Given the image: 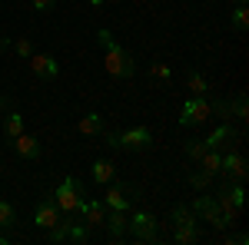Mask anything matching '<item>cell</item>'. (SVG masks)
I'll list each match as a JSON object with an SVG mask.
<instances>
[{
  "label": "cell",
  "instance_id": "cell-2",
  "mask_svg": "<svg viewBox=\"0 0 249 245\" xmlns=\"http://www.w3.org/2000/svg\"><path fill=\"white\" fill-rule=\"evenodd\" d=\"M170 226H173V242L176 245L203 242V222L196 219V212L190 206H173L170 209Z\"/></svg>",
  "mask_w": 249,
  "mask_h": 245
},
{
  "label": "cell",
  "instance_id": "cell-25",
  "mask_svg": "<svg viewBox=\"0 0 249 245\" xmlns=\"http://www.w3.org/2000/svg\"><path fill=\"white\" fill-rule=\"evenodd\" d=\"M203 152H206V143H203V139H190V143H186V156H190V159L199 163V156H203Z\"/></svg>",
  "mask_w": 249,
  "mask_h": 245
},
{
  "label": "cell",
  "instance_id": "cell-33",
  "mask_svg": "<svg viewBox=\"0 0 249 245\" xmlns=\"http://www.w3.org/2000/svg\"><path fill=\"white\" fill-rule=\"evenodd\" d=\"M0 123H3V116H0Z\"/></svg>",
  "mask_w": 249,
  "mask_h": 245
},
{
  "label": "cell",
  "instance_id": "cell-29",
  "mask_svg": "<svg viewBox=\"0 0 249 245\" xmlns=\"http://www.w3.org/2000/svg\"><path fill=\"white\" fill-rule=\"evenodd\" d=\"M226 245H249V235L239 232V235H226Z\"/></svg>",
  "mask_w": 249,
  "mask_h": 245
},
{
  "label": "cell",
  "instance_id": "cell-4",
  "mask_svg": "<svg viewBox=\"0 0 249 245\" xmlns=\"http://www.w3.org/2000/svg\"><path fill=\"white\" fill-rule=\"evenodd\" d=\"M83 199H87V189H83V182L77 176H67L57 186V192H53V202H57V209L63 215H77V206Z\"/></svg>",
  "mask_w": 249,
  "mask_h": 245
},
{
  "label": "cell",
  "instance_id": "cell-32",
  "mask_svg": "<svg viewBox=\"0 0 249 245\" xmlns=\"http://www.w3.org/2000/svg\"><path fill=\"white\" fill-rule=\"evenodd\" d=\"M230 3H246V0H230Z\"/></svg>",
  "mask_w": 249,
  "mask_h": 245
},
{
  "label": "cell",
  "instance_id": "cell-26",
  "mask_svg": "<svg viewBox=\"0 0 249 245\" xmlns=\"http://www.w3.org/2000/svg\"><path fill=\"white\" fill-rule=\"evenodd\" d=\"M14 50H17V57H23V60H30V57H34V43H30L27 37H20L17 43H14Z\"/></svg>",
  "mask_w": 249,
  "mask_h": 245
},
{
  "label": "cell",
  "instance_id": "cell-20",
  "mask_svg": "<svg viewBox=\"0 0 249 245\" xmlns=\"http://www.w3.org/2000/svg\"><path fill=\"white\" fill-rule=\"evenodd\" d=\"M230 116H232V119H239V123H246V119H249V99H246V93H236V96H232Z\"/></svg>",
  "mask_w": 249,
  "mask_h": 245
},
{
  "label": "cell",
  "instance_id": "cell-31",
  "mask_svg": "<svg viewBox=\"0 0 249 245\" xmlns=\"http://www.w3.org/2000/svg\"><path fill=\"white\" fill-rule=\"evenodd\" d=\"M10 242V235H3V232H0V245H7Z\"/></svg>",
  "mask_w": 249,
  "mask_h": 245
},
{
  "label": "cell",
  "instance_id": "cell-17",
  "mask_svg": "<svg viewBox=\"0 0 249 245\" xmlns=\"http://www.w3.org/2000/svg\"><path fill=\"white\" fill-rule=\"evenodd\" d=\"M77 130H80V136H100L107 126H103V116H100V113H87L77 123Z\"/></svg>",
  "mask_w": 249,
  "mask_h": 245
},
{
  "label": "cell",
  "instance_id": "cell-19",
  "mask_svg": "<svg viewBox=\"0 0 249 245\" xmlns=\"http://www.w3.org/2000/svg\"><path fill=\"white\" fill-rule=\"evenodd\" d=\"M3 136L7 139H14V136H20L23 132V116H20V110H7V116H3Z\"/></svg>",
  "mask_w": 249,
  "mask_h": 245
},
{
  "label": "cell",
  "instance_id": "cell-16",
  "mask_svg": "<svg viewBox=\"0 0 249 245\" xmlns=\"http://www.w3.org/2000/svg\"><path fill=\"white\" fill-rule=\"evenodd\" d=\"M90 176H93L96 182L107 186V182H113V179H116V166L110 163V159H96L93 166H90Z\"/></svg>",
  "mask_w": 249,
  "mask_h": 245
},
{
  "label": "cell",
  "instance_id": "cell-14",
  "mask_svg": "<svg viewBox=\"0 0 249 245\" xmlns=\"http://www.w3.org/2000/svg\"><path fill=\"white\" fill-rule=\"evenodd\" d=\"M10 146H14V152H17L20 159H40V143L37 136H30V132H20V136H14L10 139Z\"/></svg>",
  "mask_w": 249,
  "mask_h": 245
},
{
  "label": "cell",
  "instance_id": "cell-3",
  "mask_svg": "<svg viewBox=\"0 0 249 245\" xmlns=\"http://www.w3.org/2000/svg\"><path fill=\"white\" fill-rule=\"evenodd\" d=\"M107 146L110 149H123V152H136V149H150L153 146V132L146 126H133L126 132H107Z\"/></svg>",
  "mask_w": 249,
  "mask_h": 245
},
{
  "label": "cell",
  "instance_id": "cell-12",
  "mask_svg": "<svg viewBox=\"0 0 249 245\" xmlns=\"http://www.w3.org/2000/svg\"><path fill=\"white\" fill-rule=\"evenodd\" d=\"M126 226H130V215L126 212H120V209H107V235H110V242H123L126 239Z\"/></svg>",
  "mask_w": 249,
  "mask_h": 245
},
{
  "label": "cell",
  "instance_id": "cell-7",
  "mask_svg": "<svg viewBox=\"0 0 249 245\" xmlns=\"http://www.w3.org/2000/svg\"><path fill=\"white\" fill-rule=\"evenodd\" d=\"M156 215L153 212H146V209H140L130 215V226H126V235H133L136 242H156Z\"/></svg>",
  "mask_w": 249,
  "mask_h": 245
},
{
  "label": "cell",
  "instance_id": "cell-21",
  "mask_svg": "<svg viewBox=\"0 0 249 245\" xmlns=\"http://www.w3.org/2000/svg\"><path fill=\"white\" fill-rule=\"evenodd\" d=\"M246 27H249V7L246 3H236V7H232V30L243 33Z\"/></svg>",
  "mask_w": 249,
  "mask_h": 245
},
{
  "label": "cell",
  "instance_id": "cell-5",
  "mask_svg": "<svg viewBox=\"0 0 249 245\" xmlns=\"http://www.w3.org/2000/svg\"><path fill=\"white\" fill-rule=\"evenodd\" d=\"M190 209L196 212V219H199V222H210L213 229H230V226H232L230 219L219 212V202H216V196H203V192H199V196L193 199V206H190Z\"/></svg>",
  "mask_w": 249,
  "mask_h": 245
},
{
  "label": "cell",
  "instance_id": "cell-8",
  "mask_svg": "<svg viewBox=\"0 0 249 245\" xmlns=\"http://www.w3.org/2000/svg\"><path fill=\"white\" fill-rule=\"evenodd\" d=\"M77 219L90 229V232H96V229H103V222H107V206H103L100 199H83L77 206Z\"/></svg>",
  "mask_w": 249,
  "mask_h": 245
},
{
  "label": "cell",
  "instance_id": "cell-10",
  "mask_svg": "<svg viewBox=\"0 0 249 245\" xmlns=\"http://www.w3.org/2000/svg\"><path fill=\"white\" fill-rule=\"evenodd\" d=\"M60 215H63V212L57 209L53 196H47V199H40L37 209H34V226H40L43 232H47V229H53L60 222Z\"/></svg>",
  "mask_w": 249,
  "mask_h": 245
},
{
  "label": "cell",
  "instance_id": "cell-18",
  "mask_svg": "<svg viewBox=\"0 0 249 245\" xmlns=\"http://www.w3.org/2000/svg\"><path fill=\"white\" fill-rule=\"evenodd\" d=\"M186 90H190V96H206L210 93V80L199 73V70H190L186 73Z\"/></svg>",
  "mask_w": 249,
  "mask_h": 245
},
{
  "label": "cell",
  "instance_id": "cell-24",
  "mask_svg": "<svg viewBox=\"0 0 249 245\" xmlns=\"http://www.w3.org/2000/svg\"><path fill=\"white\" fill-rule=\"evenodd\" d=\"M210 182H213L210 172H190V186H193V189H199V192H203V189L210 186Z\"/></svg>",
  "mask_w": 249,
  "mask_h": 245
},
{
  "label": "cell",
  "instance_id": "cell-27",
  "mask_svg": "<svg viewBox=\"0 0 249 245\" xmlns=\"http://www.w3.org/2000/svg\"><path fill=\"white\" fill-rule=\"evenodd\" d=\"M150 73H153V76H160V80H170V76H173V70L166 66V63H153V66H150Z\"/></svg>",
  "mask_w": 249,
  "mask_h": 245
},
{
  "label": "cell",
  "instance_id": "cell-1",
  "mask_svg": "<svg viewBox=\"0 0 249 245\" xmlns=\"http://www.w3.org/2000/svg\"><path fill=\"white\" fill-rule=\"evenodd\" d=\"M96 43L103 47V63H107V73L113 76V80H130L136 73L133 57L116 43V37L110 30H96Z\"/></svg>",
  "mask_w": 249,
  "mask_h": 245
},
{
  "label": "cell",
  "instance_id": "cell-28",
  "mask_svg": "<svg viewBox=\"0 0 249 245\" xmlns=\"http://www.w3.org/2000/svg\"><path fill=\"white\" fill-rule=\"evenodd\" d=\"M30 3H34V10H37V14H47V10H53V7H57V0H30Z\"/></svg>",
  "mask_w": 249,
  "mask_h": 245
},
{
  "label": "cell",
  "instance_id": "cell-15",
  "mask_svg": "<svg viewBox=\"0 0 249 245\" xmlns=\"http://www.w3.org/2000/svg\"><path fill=\"white\" fill-rule=\"evenodd\" d=\"M107 196H103V206L107 209H120V212H130V196H126V186L123 182H107Z\"/></svg>",
  "mask_w": 249,
  "mask_h": 245
},
{
  "label": "cell",
  "instance_id": "cell-6",
  "mask_svg": "<svg viewBox=\"0 0 249 245\" xmlns=\"http://www.w3.org/2000/svg\"><path fill=\"white\" fill-rule=\"evenodd\" d=\"M206 119H213L210 116V99L206 96H190L186 103H183V110H179V116H176V123L179 126H203Z\"/></svg>",
  "mask_w": 249,
  "mask_h": 245
},
{
  "label": "cell",
  "instance_id": "cell-30",
  "mask_svg": "<svg viewBox=\"0 0 249 245\" xmlns=\"http://www.w3.org/2000/svg\"><path fill=\"white\" fill-rule=\"evenodd\" d=\"M87 3H90V7H103L107 0H87Z\"/></svg>",
  "mask_w": 249,
  "mask_h": 245
},
{
  "label": "cell",
  "instance_id": "cell-13",
  "mask_svg": "<svg viewBox=\"0 0 249 245\" xmlns=\"http://www.w3.org/2000/svg\"><path fill=\"white\" fill-rule=\"evenodd\" d=\"M203 143H206V149H219V152H226V149H232V146H236V130H232L230 123H223V126H219L216 132H210V136H206Z\"/></svg>",
  "mask_w": 249,
  "mask_h": 245
},
{
  "label": "cell",
  "instance_id": "cell-22",
  "mask_svg": "<svg viewBox=\"0 0 249 245\" xmlns=\"http://www.w3.org/2000/svg\"><path fill=\"white\" fill-rule=\"evenodd\" d=\"M90 235H93V232H90V229L83 226V222H77V215H73V222H70V235H67V242H90Z\"/></svg>",
  "mask_w": 249,
  "mask_h": 245
},
{
  "label": "cell",
  "instance_id": "cell-23",
  "mask_svg": "<svg viewBox=\"0 0 249 245\" xmlns=\"http://www.w3.org/2000/svg\"><path fill=\"white\" fill-rule=\"evenodd\" d=\"M14 226H17V209L0 199V229H14Z\"/></svg>",
  "mask_w": 249,
  "mask_h": 245
},
{
  "label": "cell",
  "instance_id": "cell-9",
  "mask_svg": "<svg viewBox=\"0 0 249 245\" xmlns=\"http://www.w3.org/2000/svg\"><path fill=\"white\" fill-rule=\"evenodd\" d=\"M219 172H223V176H230L232 182H246L249 169H246V159H243V152L236 149V146L223 152V159H219Z\"/></svg>",
  "mask_w": 249,
  "mask_h": 245
},
{
  "label": "cell",
  "instance_id": "cell-11",
  "mask_svg": "<svg viewBox=\"0 0 249 245\" xmlns=\"http://www.w3.org/2000/svg\"><path fill=\"white\" fill-rule=\"evenodd\" d=\"M27 63H30V73L37 76V80H57L60 76V63L50 53H34Z\"/></svg>",
  "mask_w": 249,
  "mask_h": 245
}]
</instances>
